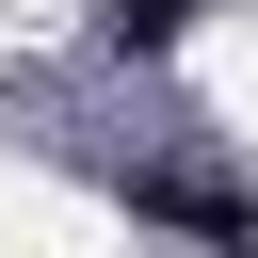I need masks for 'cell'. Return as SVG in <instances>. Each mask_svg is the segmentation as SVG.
Wrapping results in <instances>:
<instances>
[{
    "instance_id": "obj_2",
    "label": "cell",
    "mask_w": 258,
    "mask_h": 258,
    "mask_svg": "<svg viewBox=\"0 0 258 258\" xmlns=\"http://www.w3.org/2000/svg\"><path fill=\"white\" fill-rule=\"evenodd\" d=\"M177 16H194V0H97V32H113V48H177Z\"/></svg>"
},
{
    "instance_id": "obj_1",
    "label": "cell",
    "mask_w": 258,
    "mask_h": 258,
    "mask_svg": "<svg viewBox=\"0 0 258 258\" xmlns=\"http://www.w3.org/2000/svg\"><path fill=\"white\" fill-rule=\"evenodd\" d=\"M129 210H145V226H194V242H226V258L258 242V194H242V177H177V161H161V177H129Z\"/></svg>"
}]
</instances>
